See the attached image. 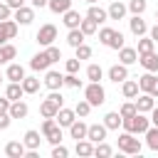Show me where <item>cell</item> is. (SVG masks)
<instances>
[{
  "label": "cell",
  "instance_id": "cell-58",
  "mask_svg": "<svg viewBox=\"0 0 158 158\" xmlns=\"http://www.w3.org/2000/svg\"><path fill=\"white\" fill-rule=\"evenodd\" d=\"M0 84H2V72H0Z\"/></svg>",
  "mask_w": 158,
  "mask_h": 158
},
{
  "label": "cell",
  "instance_id": "cell-34",
  "mask_svg": "<svg viewBox=\"0 0 158 158\" xmlns=\"http://www.w3.org/2000/svg\"><path fill=\"white\" fill-rule=\"evenodd\" d=\"M146 146L151 151H158V126H151L146 131Z\"/></svg>",
  "mask_w": 158,
  "mask_h": 158
},
{
  "label": "cell",
  "instance_id": "cell-17",
  "mask_svg": "<svg viewBox=\"0 0 158 158\" xmlns=\"http://www.w3.org/2000/svg\"><path fill=\"white\" fill-rule=\"evenodd\" d=\"M126 79H128V67L126 64H114L109 69V81L118 84V81H126Z\"/></svg>",
  "mask_w": 158,
  "mask_h": 158
},
{
  "label": "cell",
  "instance_id": "cell-51",
  "mask_svg": "<svg viewBox=\"0 0 158 158\" xmlns=\"http://www.w3.org/2000/svg\"><path fill=\"white\" fill-rule=\"evenodd\" d=\"M15 10L7 5V2H0V20H10V15H12Z\"/></svg>",
  "mask_w": 158,
  "mask_h": 158
},
{
  "label": "cell",
  "instance_id": "cell-31",
  "mask_svg": "<svg viewBox=\"0 0 158 158\" xmlns=\"http://www.w3.org/2000/svg\"><path fill=\"white\" fill-rule=\"evenodd\" d=\"M5 77H7L10 81H22V79H25V69H22V64H10V67L5 69Z\"/></svg>",
  "mask_w": 158,
  "mask_h": 158
},
{
  "label": "cell",
  "instance_id": "cell-43",
  "mask_svg": "<svg viewBox=\"0 0 158 158\" xmlns=\"http://www.w3.org/2000/svg\"><path fill=\"white\" fill-rule=\"evenodd\" d=\"M118 114L123 116V118H128V116H133V114H138V109H136V101H126L121 109H118Z\"/></svg>",
  "mask_w": 158,
  "mask_h": 158
},
{
  "label": "cell",
  "instance_id": "cell-28",
  "mask_svg": "<svg viewBox=\"0 0 158 158\" xmlns=\"http://www.w3.org/2000/svg\"><path fill=\"white\" fill-rule=\"evenodd\" d=\"M74 151H77V156H81V158H89V156H94V143H91L89 138H81V141H77Z\"/></svg>",
  "mask_w": 158,
  "mask_h": 158
},
{
  "label": "cell",
  "instance_id": "cell-30",
  "mask_svg": "<svg viewBox=\"0 0 158 158\" xmlns=\"http://www.w3.org/2000/svg\"><path fill=\"white\" fill-rule=\"evenodd\" d=\"M84 37H86V35H84L79 27H74V30L67 32V44H69V47H79V44H84Z\"/></svg>",
  "mask_w": 158,
  "mask_h": 158
},
{
  "label": "cell",
  "instance_id": "cell-50",
  "mask_svg": "<svg viewBox=\"0 0 158 158\" xmlns=\"http://www.w3.org/2000/svg\"><path fill=\"white\" fill-rule=\"evenodd\" d=\"M10 121H12L10 111H0V131H5V128L10 126Z\"/></svg>",
  "mask_w": 158,
  "mask_h": 158
},
{
  "label": "cell",
  "instance_id": "cell-46",
  "mask_svg": "<svg viewBox=\"0 0 158 158\" xmlns=\"http://www.w3.org/2000/svg\"><path fill=\"white\" fill-rule=\"evenodd\" d=\"M74 49H77L74 57H79V59H89V57H91V47H89V44H79V47H74Z\"/></svg>",
  "mask_w": 158,
  "mask_h": 158
},
{
  "label": "cell",
  "instance_id": "cell-54",
  "mask_svg": "<svg viewBox=\"0 0 158 158\" xmlns=\"http://www.w3.org/2000/svg\"><path fill=\"white\" fill-rule=\"evenodd\" d=\"M151 123L158 126V106H153V111H151Z\"/></svg>",
  "mask_w": 158,
  "mask_h": 158
},
{
  "label": "cell",
  "instance_id": "cell-21",
  "mask_svg": "<svg viewBox=\"0 0 158 158\" xmlns=\"http://www.w3.org/2000/svg\"><path fill=\"white\" fill-rule=\"evenodd\" d=\"M126 10H128V5L114 0V2L109 5V20H123V17H126Z\"/></svg>",
  "mask_w": 158,
  "mask_h": 158
},
{
  "label": "cell",
  "instance_id": "cell-24",
  "mask_svg": "<svg viewBox=\"0 0 158 158\" xmlns=\"http://www.w3.org/2000/svg\"><path fill=\"white\" fill-rule=\"evenodd\" d=\"M121 123H123V116H121L118 111H109V114L104 116V126H106L109 131H118Z\"/></svg>",
  "mask_w": 158,
  "mask_h": 158
},
{
  "label": "cell",
  "instance_id": "cell-20",
  "mask_svg": "<svg viewBox=\"0 0 158 158\" xmlns=\"http://www.w3.org/2000/svg\"><path fill=\"white\" fill-rule=\"evenodd\" d=\"M138 62L146 72H158V54L156 52H148V54H138Z\"/></svg>",
  "mask_w": 158,
  "mask_h": 158
},
{
  "label": "cell",
  "instance_id": "cell-36",
  "mask_svg": "<svg viewBox=\"0 0 158 158\" xmlns=\"http://www.w3.org/2000/svg\"><path fill=\"white\" fill-rule=\"evenodd\" d=\"M22 89H25V94H37L40 79H37V77H25V79H22Z\"/></svg>",
  "mask_w": 158,
  "mask_h": 158
},
{
  "label": "cell",
  "instance_id": "cell-32",
  "mask_svg": "<svg viewBox=\"0 0 158 158\" xmlns=\"http://www.w3.org/2000/svg\"><path fill=\"white\" fill-rule=\"evenodd\" d=\"M47 7H49L52 12H57V15H64V12L72 7V0H49Z\"/></svg>",
  "mask_w": 158,
  "mask_h": 158
},
{
  "label": "cell",
  "instance_id": "cell-19",
  "mask_svg": "<svg viewBox=\"0 0 158 158\" xmlns=\"http://www.w3.org/2000/svg\"><path fill=\"white\" fill-rule=\"evenodd\" d=\"M42 138L44 136H40V131H25V138H22V143L27 146V151H37L40 148V143H42Z\"/></svg>",
  "mask_w": 158,
  "mask_h": 158
},
{
  "label": "cell",
  "instance_id": "cell-44",
  "mask_svg": "<svg viewBox=\"0 0 158 158\" xmlns=\"http://www.w3.org/2000/svg\"><path fill=\"white\" fill-rule=\"evenodd\" d=\"M111 37H114V27H101V30H99V42H101V44L109 47Z\"/></svg>",
  "mask_w": 158,
  "mask_h": 158
},
{
  "label": "cell",
  "instance_id": "cell-42",
  "mask_svg": "<svg viewBox=\"0 0 158 158\" xmlns=\"http://www.w3.org/2000/svg\"><path fill=\"white\" fill-rule=\"evenodd\" d=\"M91 109H94V106H91V104H89L86 99H81V101H77V106H74V111H77V116H81V118H84V116H89V111H91Z\"/></svg>",
  "mask_w": 158,
  "mask_h": 158
},
{
  "label": "cell",
  "instance_id": "cell-27",
  "mask_svg": "<svg viewBox=\"0 0 158 158\" xmlns=\"http://www.w3.org/2000/svg\"><path fill=\"white\" fill-rule=\"evenodd\" d=\"M86 131H89V126H86L84 121H74V123L69 126V136H72L74 141H81V138H86Z\"/></svg>",
  "mask_w": 158,
  "mask_h": 158
},
{
  "label": "cell",
  "instance_id": "cell-26",
  "mask_svg": "<svg viewBox=\"0 0 158 158\" xmlns=\"http://www.w3.org/2000/svg\"><path fill=\"white\" fill-rule=\"evenodd\" d=\"M62 22H64V27H67V30H74V27H79V25H81V15H79L77 10H72V7H69V10L64 12V20H62Z\"/></svg>",
  "mask_w": 158,
  "mask_h": 158
},
{
  "label": "cell",
  "instance_id": "cell-14",
  "mask_svg": "<svg viewBox=\"0 0 158 158\" xmlns=\"http://www.w3.org/2000/svg\"><path fill=\"white\" fill-rule=\"evenodd\" d=\"M54 118H57V123H59L62 128H69V126L77 121V111H74V109H64V106H62V109H59V114H57Z\"/></svg>",
  "mask_w": 158,
  "mask_h": 158
},
{
  "label": "cell",
  "instance_id": "cell-57",
  "mask_svg": "<svg viewBox=\"0 0 158 158\" xmlns=\"http://www.w3.org/2000/svg\"><path fill=\"white\" fill-rule=\"evenodd\" d=\"M0 64H5V59H2V52H0Z\"/></svg>",
  "mask_w": 158,
  "mask_h": 158
},
{
  "label": "cell",
  "instance_id": "cell-11",
  "mask_svg": "<svg viewBox=\"0 0 158 158\" xmlns=\"http://www.w3.org/2000/svg\"><path fill=\"white\" fill-rule=\"evenodd\" d=\"M153 106H156V96H151V94H146V91L136 96V109H138L141 114H151Z\"/></svg>",
  "mask_w": 158,
  "mask_h": 158
},
{
  "label": "cell",
  "instance_id": "cell-3",
  "mask_svg": "<svg viewBox=\"0 0 158 158\" xmlns=\"http://www.w3.org/2000/svg\"><path fill=\"white\" fill-rule=\"evenodd\" d=\"M118 151H121V153H128V156H138V153H141V141L136 138V133L123 131V133L118 136Z\"/></svg>",
  "mask_w": 158,
  "mask_h": 158
},
{
  "label": "cell",
  "instance_id": "cell-56",
  "mask_svg": "<svg viewBox=\"0 0 158 158\" xmlns=\"http://www.w3.org/2000/svg\"><path fill=\"white\" fill-rule=\"evenodd\" d=\"M30 2H32V7H44L49 0H30Z\"/></svg>",
  "mask_w": 158,
  "mask_h": 158
},
{
  "label": "cell",
  "instance_id": "cell-4",
  "mask_svg": "<svg viewBox=\"0 0 158 158\" xmlns=\"http://www.w3.org/2000/svg\"><path fill=\"white\" fill-rule=\"evenodd\" d=\"M42 136L54 146V143H62V126L57 123V118H44L42 121Z\"/></svg>",
  "mask_w": 158,
  "mask_h": 158
},
{
  "label": "cell",
  "instance_id": "cell-59",
  "mask_svg": "<svg viewBox=\"0 0 158 158\" xmlns=\"http://www.w3.org/2000/svg\"><path fill=\"white\" fill-rule=\"evenodd\" d=\"M156 20H158V10H156Z\"/></svg>",
  "mask_w": 158,
  "mask_h": 158
},
{
  "label": "cell",
  "instance_id": "cell-12",
  "mask_svg": "<svg viewBox=\"0 0 158 158\" xmlns=\"http://www.w3.org/2000/svg\"><path fill=\"white\" fill-rule=\"evenodd\" d=\"M5 156H10V158H22V156H27V146H25L22 141H7V143H5Z\"/></svg>",
  "mask_w": 158,
  "mask_h": 158
},
{
  "label": "cell",
  "instance_id": "cell-33",
  "mask_svg": "<svg viewBox=\"0 0 158 158\" xmlns=\"http://www.w3.org/2000/svg\"><path fill=\"white\" fill-rule=\"evenodd\" d=\"M79 30L89 37V35H94L96 30H99V22L96 20H91V17H81V25H79Z\"/></svg>",
  "mask_w": 158,
  "mask_h": 158
},
{
  "label": "cell",
  "instance_id": "cell-15",
  "mask_svg": "<svg viewBox=\"0 0 158 158\" xmlns=\"http://www.w3.org/2000/svg\"><path fill=\"white\" fill-rule=\"evenodd\" d=\"M106 131H109V128H106L104 123H91L89 131H86V138H89L91 143H101V141L106 138Z\"/></svg>",
  "mask_w": 158,
  "mask_h": 158
},
{
  "label": "cell",
  "instance_id": "cell-7",
  "mask_svg": "<svg viewBox=\"0 0 158 158\" xmlns=\"http://www.w3.org/2000/svg\"><path fill=\"white\" fill-rule=\"evenodd\" d=\"M17 22L15 20H0V44H5L7 40H15L17 35Z\"/></svg>",
  "mask_w": 158,
  "mask_h": 158
},
{
  "label": "cell",
  "instance_id": "cell-47",
  "mask_svg": "<svg viewBox=\"0 0 158 158\" xmlns=\"http://www.w3.org/2000/svg\"><path fill=\"white\" fill-rule=\"evenodd\" d=\"M79 64H81V59H79V57H74V59H67L64 69H67L69 74H77V72H79Z\"/></svg>",
  "mask_w": 158,
  "mask_h": 158
},
{
  "label": "cell",
  "instance_id": "cell-23",
  "mask_svg": "<svg viewBox=\"0 0 158 158\" xmlns=\"http://www.w3.org/2000/svg\"><path fill=\"white\" fill-rule=\"evenodd\" d=\"M22 94H25L22 81H10V84H7V89H5V96H7L10 101H20V99H22Z\"/></svg>",
  "mask_w": 158,
  "mask_h": 158
},
{
  "label": "cell",
  "instance_id": "cell-5",
  "mask_svg": "<svg viewBox=\"0 0 158 158\" xmlns=\"http://www.w3.org/2000/svg\"><path fill=\"white\" fill-rule=\"evenodd\" d=\"M35 40H37V44H42V47H49L54 40H57V27L54 25H42L40 30H37V35H35Z\"/></svg>",
  "mask_w": 158,
  "mask_h": 158
},
{
  "label": "cell",
  "instance_id": "cell-55",
  "mask_svg": "<svg viewBox=\"0 0 158 158\" xmlns=\"http://www.w3.org/2000/svg\"><path fill=\"white\" fill-rule=\"evenodd\" d=\"M151 40H153V42H158V22L151 27Z\"/></svg>",
  "mask_w": 158,
  "mask_h": 158
},
{
  "label": "cell",
  "instance_id": "cell-16",
  "mask_svg": "<svg viewBox=\"0 0 158 158\" xmlns=\"http://www.w3.org/2000/svg\"><path fill=\"white\" fill-rule=\"evenodd\" d=\"M118 62H121V64H126V67H128V64H133V62H138V49H136V47H126V44H123V47L118 49Z\"/></svg>",
  "mask_w": 158,
  "mask_h": 158
},
{
  "label": "cell",
  "instance_id": "cell-13",
  "mask_svg": "<svg viewBox=\"0 0 158 158\" xmlns=\"http://www.w3.org/2000/svg\"><path fill=\"white\" fill-rule=\"evenodd\" d=\"M17 25H30L32 20H35V7H27V5H22V7H17L15 10V17H12Z\"/></svg>",
  "mask_w": 158,
  "mask_h": 158
},
{
  "label": "cell",
  "instance_id": "cell-38",
  "mask_svg": "<svg viewBox=\"0 0 158 158\" xmlns=\"http://www.w3.org/2000/svg\"><path fill=\"white\" fill-rule=\"evenodd\" d=\"M111 153H114V148H111L109 143H104V141L94 146V156H96V158H109Z\"/></svg>",
  "mask_w": 158,
  "mask_h": 158
},
{
  "label": "cell",
  "instance_id": "cell-35",
  "mask_svg": "<svg viewBox=\"0 0 158 158\" xmlns=\"http://www.w3.org/2000/svg\"><path fill=\"white\" fill-rule=\"evenodd\" d=\"M153 47H156V42L151 40V35L148 37H138V54H148V52H153Z\"/></svg>",
  "mask_w": 158,
  "mask_h": 158
},
{
  "label": "cell",
  "instance_id": "cell-49",
  "mask_svg": "<svg viewBox=\"0 0 158 158\" xmlns=\"http://www.w3.org/2000/svg\"><path fill=\"white\" fill-rule=\"evenodd\" d=\"M47 54H49V59H52V62H59V59H62V49H59V47H54V44H49V47H47Z\"/></svg>",
  "mask_w": 158,
  "mask_h": 158
},
{
  "label": "cell",
  "instance_id": "cell-9",
  "mask_svg": "<svg viewBox=\"0 0 158 158\" xmlns=\"http://www.w3.org/2000/svg\"><path fill=\"white\" fill-rule=\"evenodd\" d=\"M44 86L49 89V91H59L62 86H64V74H59V72H47L44 74Z\"/></svg>",
  "mask_w": 158,
  "mask_h": 158
},
{
  "label": "cell",
  "instance_id": "cell-6",
  "mask_svg": "<svg viewBox=\"0 0 158 158\" xmlns=\"http://www.w3.org/2000/svg\"><path fill=\"white\" fill-rule=\"evenodd\" d=\"M138 86H141V91H146L151 96H158V77H156V72H148V74L138 77Z\"/></svg>",
  "mask_w": 158,
  "mask_h": 158
},
{
  "label": "cell",
  "instance_id": "cell-48",
  "mask_svg": "<svg viewBox=\"0 0 158 158\" xmlns=\"http://www.w3.org/2000/svg\"><path fill=\"white\" fill-rule=\"evenodd\" d=\"M69 156V151L62 146V143H54V148H52V158H67Z\"/></svg>",
  "mask_w": 158,
  "mask_h": 158
},
{
  "label": "cell",
  "instance_id": "cell-52",
  "mask_svg": "<svg viewBox=\"0 0 158 158\" xmlns=\"http://www.w3.org/2000/svg\"><path fill=\"white\" fill-rule=\"evenodd\" d=\"M10 104H12V101H10L7 96H2V99H0V111H10Z\"/></svg>",
  "mask_w": 158,
  "mask_h": 158
},
{
  "label": "cell",
  "instance_id": "cell-2",
  "mask_svg": "<svg viewBox=\"0 0 158 158\" xmlns=\"http://www.w3.org/2000/svg\"><path fill=\"white\" fill-rule=\"evenodd\" d=\"M84 99H86L91 106H101V104L106 101V91H104V86H101L99 81H89V84L84 86Z\"/></svg>",
  "mask_w": 158,
  "mask_h": 158
},
{
  "label": "cell",
  "instance_id": "cell-8",
  "mask_svg": "<svg viewBox=\"0 0 158 158\" xmlns=\"http://www.w3.org/2000/svg\"><path fill=\"white\" fill-rule=\"evenodd\" d=\"M59 109H62V104H57L52 96H47V99L40 104V114H42V118H54V116L59 114Z\"/></svg>",
  "mask_w": 158,
  "mask_h": 158
},
{
  "label": "cell",
  "instance_id": "cell-22",
  "mask_svg": "<svg viewBox=\"0 0 158 158\" xmlns=\"http://www.w3.org/2000/svg\"><path fill=\"white\" fill-rule=\"evenodd\" d=\"M138 91H141L138 81H133V79H126V81H121V94H123L126 99H136V96H138Z\"/></svg>",
  "mask_w": 158,
  "mask_h": 158
},
{
  "label": "cell",
  "instance_id": "cell-45",
  "mask_svg": "<svg viewBox=\"0 0 158 158\" xmlns=\"http://www.w3.org/2000/svg\"><path fill=\"white\" fill-rule=\"evenodd\" d=\"M64 86H69V89H79V86H81V79H79L77 74H69V72H67V74H64Z\"/></svg>",
  "mask_w": 158,
  "mask_h": 158
},
{
  "label": "cell",
  "instance_id": "cell-40",
  "mask_svg": "<svg viewBox=\"0 0 158 158\" xmlns=\"http://www.w3.org/2000/svg\"><path fill=\"white\" fill-rule=\"evenodd\" d=\"M146 7H148V2H146V0H128V10H131L133 15H143V12H146Z\"/></svg>",
  "mask_w": 158,
  "mask_h": 158
},
{
  "label": "cell",
  "instance_id": "cell-29",
  "mask_svg": "<svg viewBox=\"0 0 158 158\" xmlns=\"http://www.w3.org/2000/svg\"><path fill=\"white\" fill-rule=\"evenodd\" d=\"M27 114H30V106L25 101H12L10 104V116L12 118H25Z\"/></svg>",
  "mask_w": 158,
  "mask_h": 158
},
{
  "label": "cell",
  "instance_id": "cell-39",
  "mask_svg": "<svg viewBox=\"0 0 158 158\" xmlns=\"http://www.w3.org/2000/svg\"><path fill=\"white\" fill-rule=\"evenodd\" d=\"M0 52H2V59H5V62H10V59H15V57H17V47H15V44H10V42L0 44Z\"/></svg>",
  "mask_w": 158,
  "mask_h": 158
},
{
  "label": "cell",
  "instance_id": "cell-1",
  "mask_svg": "<svg viewBox=\"0 0 158 158\" xmlns=\"http://www.w3.org/2000/svg\"><path fill=\"white\" fill-rule=\"evenodd\" d=\"M123 131H128V133H146L148 128H151V118L146 116V114H133V116H128V118H123Z\"/></svg>",
  "mask_w": 158,
  "mask_h": 158
},
{
  "label": "cell",
  "instance_id": "cell-18",
  "mask_svg": "<svg viewBox=\"0 0 158 158\" xmlns=\"http://www.w3.org/2000/svg\"><path fill=\"white\" fill-rule=\"evenodd\" d=\"M128 27H131V32H133L136 37H143V35L148 32V25H146V20H143L141 15H133V17L128 20Z\"/></svg>",
  "mask_w": 158,
  "mask_h": 158
},
{
  "label": "cell",
  "instance_id": "cell-53",
  "mask_svg": "<svg viewBox=\"0 0 158 158\" xmlns=\"http://www.w3.org/2000/svg\"><path fill=\"white\" fill-rule=\"evenodd\" d=\"M7 5H10L12 10H17V7H22V5H25V0H7Z\"/></svg>",
  "mask_w": 158,
  "mask_h": 158
},
{
  "label": "cell",
  "instance_id": "cell-10",
  "mask_svg": "<svg viewBox=\"0 0 158 158\" xmlns=\"http://www.w3.org/2000/svg\"><path fill=\"white\" fill-rule=\"evenodd\" d=\"M52 64V59H49V54H47V49L44 52H37L32 59H30V67L35 69V72H47V67Z\"/></svg>",
  "mask_w": 158,
  "mask_h": 158
},
{
  "label": "cell",
  "instance_id": "cell-37",
  "mask_svg": "<svg viewBox=\"0 0 158 158\" xmlns=\"http://www.w3.org/2000/svg\"><path fill=\"white\" fill-rule=\"evenodd\" d=\"M101 77H104V72H101L99 64H89L86 67V79L89 81H101Z\"/></svg>",
  "mask_w": 158,
  "mask_h": 158
},
{
  "label": "cell",
  "instance_id": "cell-25",
  "mask_svg": "<svg viewBox=\"0 0 158 158\" xmlns=\"http://www.w3.org/2000/svg\"><path fill=\"white\" fill-rule=\"evenodd\" d=\"M86 17L96 20V22L101 25V22H106V20H109V10H104V7H99V5H89V10H86Z\"/></svg>",
  "mask_w": 158,
  "mask_h": 158
},
{
  "label": "cell",
  "instance_id": "cell-41",
  "mask_svg": "<svg viewBox=\"0 0 158 158\" xmlns=\"http://www.w3.org/2000/svg\"><path fill=\"white\" fill-rule=\"evenodd\" d=\"M123 44H126V37H123V35H121L118 30H114V37H111V42H109V47L118 52V49H121Z\"/></svg>",
  "mask_w": 158,
  "mask_h": 158
}]
</instances>
